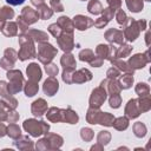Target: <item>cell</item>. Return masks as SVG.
<instances>
[{"label":"cell","instance_id":"1","mask_svg":"<svg viewBox=\"0 0 151 151\" xmlns=\"http://www.w3.org/2000/svg\"><path fill=\"white\" fill-rule=\"evenodd\" d=\"M19 42L21 45V48L18 53V58L20 60L24 61V60L29 59V58H35L37 52H35V48L33 45V40L26 33H22L19 37Z\"/></svg>","mask_w":151,"mask_h":151},{"label":"cell","instance_id":"2","mask_svg":"<svg viewBox=\"0 0 151 151\" xmlns=\"http://www.w3.org/2000/svg\"><path fill=\"white\" fill-rule=\"evenodd\" d=\"M146 28V21L145 20H140V21H134L132 19L129 18L127 22L125 24V29H124V37L130 40L133 41L136 40V38L139 35V32Z\"/></svg>","mask_w":151,"mask_h":151},{"label":"cell","instance_id":"3","mask_svg":"<svg viewBox=\"0 0 151 151\" xmlns=\"http://www.w3.org/2000/svg\"><path fill=\"white\" fill-rule=\"evenodd\" d=\"M7 78L9 80V84L7 85V88H8V92L11 94H14V93H18L22 90V85L25 84V80H24V77H22V73L18 70H9L7 72Z\"/></svg>","mask_w":151,"mask_h":151},{"label":"cell","instance_id":"4","mask_svg":"<svg viewBox=\"0 0 151 151\" xmlns=\"http://www.w3.org/2000/svg\"><path fill=\"white\" fill-rule=\"evenodd\" d=\"M24 129L32 134L33 137H38L41 136L44 133H46L50 129L48 124L42 122V120H37V119H27L24 123Z\"/></svg>","mask_w":151,"mask_h":151},{"label":"cell","instance_id":"5","mask_svg":"<svg viewBox=\"0 0 151 151\" xmlns=\"http://www.w3.org/2000/svg\"><path fill=\"white\" fill-rule=\"evenodd\" d=\"M57 54V48L53 47L51 44H47V42H39V46H38V52H37V58H39V60L42 63V64H48L53 58L54 55Z\"/></svg>","mask_w":151,"mask_h":151},{"label":"cell","instance_id":"6","mask_svg":"<svg viewBox=\"0 0 151 151\" xmlns=\"http://www.w3.org/2000/svg\"><path fill=\"white\" fill-rule=\"evenodd\" d=\"M106 90L100 85L99 87L94 88L92 91L91 98H90V107H99L106 99Z\"/></svg>","mask_w":151,"mask_h":151},{"label":"cell","instance_id":"7","mask_svg":"<svg viewBox=\"0 0 151 151\" xmlns=\"http://www.w3.org/2000/svg\"><path fill=\"white\" fill-rule=\"evenodd\" d=\"M58 45L59 47L65 51V52H70L73 47H74V42H73V34L72 32H63L58 38Z\"/></svg>","mask_w":151,"mask_h":151},{"label":"cell","instance_id":"8","mask_svg":"<svg viewBox=\"0 0 151 151\" xmlns=\"http://www.w3.org/2000/svg\"><path fill=\"white\" fill-rule=\"evenodd\" d=\"M17 58H18L17 52L14 50H12V48H7V50H5L4 57L0 60V66L2 68H5V70H12Z\"/></svg>","mask_w":151,"mask_h":151},{"label":"cell","instance_id":"9","mask_svg":"<svg viewBox=\"0 0 151 151\" xmlns=\"http://www.w3.org/2000/svg\"><path fill=\"white\" fill-rule=\"evenodd\" d=\"M125 113L129 118H137L142 113V107H140V101L139 99H131L129 100L126 107H125Z\"/></svg>","mask_w":151,"mask_h":151},{"label":"cell","instance_id":"10","mask_svg":"<svg viewBox=\"0 0 151 151\" xmlns=\"http://www.w3.org/2000/svg\"><path fill=\"white\" fill-rule=\"evenodd\" d=\"M147 55H149V52H147V51H146L144 54H140V53L134 54L133 57L130 58L129 65H130L132 68H143V67L145 66V64L150 61V58H149Z\"/></svg>","mask_w":151,"mask_h":151},{"label":"cell","instance_id":"11","mask_svg":"<svg viewBox=\"0 0 151 151\" xmlns=\"http://www.w3.org/2000/svg\"><path fill=\"white\" fill-rule=\"evenodd\" d=\"M20 18H21L27 25H31V24H34V22L39 19V14H38V12L34 11L33 8L26 6V7H24V9H22V12H21Z\"/></svg>","mask_w":151,"mask_h":151},{"label":"cell","instance_id":"12","mask_svg":"<svg viewBox=\"0 0 151 151\" xmlns=\"http://www.w3.org/2000/svg\"><path fill=\"white\" fill-rule=\"evenodd\" d=\"M105 38L107 41H110L112 44H123L124 34H123V31H119L116 28H110L105 33Z\"/></svg>","mask_w":151,"mask_h":151},{"label":"cell","instance_id":"13","mask_svg":"<svg viewBox=\"0 0 151 151\" xmlns=\"http://www.w3.org/2000/svg\"><path fill=\"white\" fill-rule=\"evenodd\" d=\"M73 25H74V27L78 28L79 31H84V29H87L90 26H92V25H93V21H92L90 18L79 14V15L74 17V19H73Z\"/></svg>","mask_w":151,"mask_h":151},{"label":"cell","instance_id":"14","mask_svg":"<svg viewBox=\"0 0 151 151\" xmlns=\"http://www.w3.org/2000/svg\"><path fill=\"white\" fill-rule=\"evenodd\" d=\"M92 79V73L86 70V68H81L79 71H74L73 72V77H72V83H85V81H88Z\"/></svg>","mask_w":151,"mask_h":151},{"label":"cell","instance_id":"15","mask_svg":"<svg viewBox=\"0 0 151 151\" xmlns=\"http://www.w3.org/2000/svg\"><path fill=\"white\" fill-rule=\"evenodd\" d=\"M59 88V84L57 81V79H54V77H50L45 83H44V92L47 96H54L55 92Z\"/></svg>","mask_w":151,"mask_h":151},{"label":"cell","instance_id":"16","mask_svg":"<svg viewBox=\"0 0 151 151\" xmlns=\"http://www.w3.org/2000/svg\"><path fill=\"white\" fill-rule=\"evenodd\" d=\"M31 111H32V113H33L35 117H41V116L47 111V103H46L44 99L40 98V99L35 100V101L32 104Z\"/></svg>","mask_w":151,"mask_h":151},{"label":"cell","instance_id":"17","mask_svg":"<svg viewBox=\"0 0 151 151\" xmlns=\"http://www.w3.org/2000/svg\"><path fill=\"white\" fill-rule=\"evenodd\" d=\"M26 72H27V76H28L29 80L39 81L41 79V70L38 66V64H35V63L29 64L28 67H27V70H26Z\"/></svg>","mask_w":151,"mask_h":151},{"label":"cell","instance_id":"18","mask_svg":"<svg viewBox=\"0 0 151 151\" xmlns=\"http://www.w3.org/2000/svg\"><path fill=\"white\" fill-rule=\"evenodd\" d=\"M33 41H38V42H44L48 39L47 37V33L42 32V31H37V29H29L27 33H26Z\"/></svg>","mask_w":151,"mask_h":151},{"label":"cell","instance_id":"19","mask_svg":"<svg viewBox=\"0 0 151 151\" xmlns=\"http://www.w3.org/2000/svg\"><path fill=\"white\" fill-rule=\"evenodd\" d=\"M100 114H101V111H99V107H90L86 116L87 122L90 124H98Z\"/></svg>","mask_w":151,"mask_h":151},{"label":"cell","instance_id":"20","mask_svg":"<svg viewBox=\"0 0 151 151\" xmlns=\"http://www.w3.org/2000/svg\"><path fill=\"white\" fill-rule=\"evenodd\" d=\"M63 122H66L68 124H76L78 122V114L71 110V107H67L66 110H63Z\"/></svg>","mask_w":151,"mask_h":151},{"label":"cell","instance_id":"21","mask_svg":"<svg viewBox=\"0 0 151 151\" xmlns=\"http://www.w3.org/2000/svg\"><path fill=\"white\" fill-rule=\"evenodd\" d=\"M57 24L61 27L63 32H73V28H74L73 21H71L67 17H60V18L58 19Z\"/></svg>","mask_w":151,"mask_h":151},{"label":"cell","instance_id":"22","mask_svg":"<svg viewBox=\"0 0 151 151\" xmlns=\"http://www.w3.org/2000/svg\"><path fill=\"white\" fill-rule=\"evenodd\" d=\"M47 118L51 122H63V110L57 107H51L47 112Z\"/></svg>","mask_w":151,"mask_h":151},{"label":"cell","instance_id":"23","mask_svg":"<svg viewBox=\"0 0 151 151\" xmlns=\"http://www.w3.org/2000/svg\"><path fill=\"white\" fill-rule=\"evenodd\" d=\"M2 33L7 37H13L18 34V26L14 22H5L2 28H1Z\"/></svg>","mask_w":151,"mask_h":151},{"label":"cell","instance_id":"24","mask_svg":"<svg viewBox=\"0 0 151 151\" xmlns=\"http://www.w3.org/2000/svg\"><path fill=\"white\" fill-rule=\"evenodd\" d=\"M60 63L64 66V68H76V59L73 58V55L71 53H67L66 52L61 57Z\"/></svg>","mask_w":151,"mask_h":151},{"label":"cell","instance_id":"25","mask_svg":"<svg viewBox=\"0 0 151 151\" xmlns=\"http://www.w3.org/2000/svg\"><path fill=\"white\" fill-rule=\"evenodd\" d=\"M38 14H39V18L40 19H48V18H51L52 17V14H53V11L46 5V4H42V5H40V6H38Z\"/></svg>","mask_w":151,"mask_h":151},{"label":"cell","instance_id":"26","mask_svg":"<svg viewBox=\"0 0 151 151\" xmlns=\"http://www.w3.org/2000/svg\"><path fill=\"white\" fill-rule=\"evenodd\" d=\"M103 9H104V8H103L101 4H100L98 0H91V1L88 2V6H87V11H88L90 13L98 15V14H100V13L103 12Z\"/></svg>","mask_w":151,"mask_h":151},{"label":"cell","instance_id":"27","mask_svg":"<svg viewBox=\"0 0 151 151\" xmlns=\"http://www.w3.org/2000/svg\"><path fill=\"white\" fill-rule=\"evenodd\" d=\"M38 81H33V80H29L26 83L25 85V93L27 97H32L34 96L37 92H38Z\"/></svg>","mask_w":151,"mask_h":151},{"label":"cell","instance_id":"28","mask_svg":"<svg viewBox=\"0 0 151 151\" xmlns=\"http://www.w3.org/2000/svg\"><path fill=\"white\" fill-rule=\"evenodd\" d=\"M132 47L130 45H126V44H122L119 47L116 48V58H124V57H127L131 52Z\"/></svg>","mask_w":151,"mask_h":151},{"label":"cell","instance_id":"29","mask_svg":"<svg viewBox=\"0 0 151 151\" xmlns=\"http://www.w3.org/2000/svg\"><path fill=\"white\" fill-rule=\"evenodd\" d=\"M132 83H133L132 73H125V74L120 78V80L118 81L120 88H129V87H131Z\"/></svg>","mask_w":151,"mask_h":151},{"label":"cell","instance_id":"30","mask_svg":"<svg viewBox=\"0 0 151 151\" xmlns=\"http://www.w3.org/2000/svg\"><path fill=\"white\" fill-rule=\"evenodd\" d=\"M126 5L131 12H139L143 9V0H126Z\"/></svg>","mask_w":151,"mask_h":151},{"label":"cell","instance_id":"31","mask_svg":"<svg viewBox=\"0 0 151 151\" xmlns=\"http://www.w3.org/2000/svg\"><path fill=\"white\" fill-rule=\"evenodd\" d=\"M112 64L114 65V67H117L119 71H124L125 73H132L133 74V68L129 65V64H126V63H124V61H118V60H112Z\"/></svg>","mask_w":151,"mask_h":151},{"label":"cell","instance_id":"32","mask_svg":"<svg viewBox=\"0 0 151 151\" xmlns=\"http://www.w3.org/2000/svg\"><path fill=\"white\" fill-rule=\"evenodd\" d=\"M113 120H114V118H113L112 114H110L107 112H101L98 124H101V125H105V126H112Z\"/></svg>","mask_w":151,"mask_h":151},{"label":"cell","instance_id":"33","mask_svg":"<svg viewBox=\"0 0 151 151\" xmlns=\"http://www.w3.org/2000/svg\"><path fill=\"white\" fill-rule=\"evenodd\" d=\"M7 134L11 137V138H13V139H17V138H19L20 136H21V131H20V127L17 125V124H11L8 127H7Z\"/></svg>","mask_w":151,"mask_h":151},{"label":"cell","instance_id":"34","mask_svg":"<svg viewBox=\"0 0 151 151\" xmlns=\"http://www.w3.org/2000/svg\"><path fill=\"white\" fill-rule=\"evenodd\" d=\"M14 17V12L11 7L8 6H4L1 9H0V21H5V20H8V19H12Z\"/></svg>","mask_w":151,"mask_h":151},{"label":"cell","instance_id":"35","mask_svg":"<svg viewBox=\"0 0 151 151\" xmlns=\"http://www.w3.org/2000/svg\"><path fill=\"white\" fill-rule=\"evenodd\" d=\"M149 92H150V87L145 83H139L136 86V93L139 97H147L149 96Z\"/></svg>","mask_w":151,"mask_h":151},{"label":"cell","instance_id":"36","mask_svg":"<svg viewBox=\"0 0 151 151\" xmlns=\"http://www.w3.org/2000/svg\"><path fill=\"white\" fill-rule=\"evenodd\" d=\"M129 125V119L125 117H119L116 120H113L112 126H114L117 130H125Z\"/></svg>","mask_w":151,"mask_h":151},{"label":"cell","instance_id":"37","mask_svg":"<svg viewBox=\"0 0 151 151\" xmlns=\"http://www.w3.org/2000/svg\"><path fill=\"white\" fill-rule=\"evenodd\" d=\"M133 131H134V134L137 137H144L145 133H146V126L143 123L138 122L133 125Z\"/></svg>","mask_w":151,"mask_h":151},{"label":"cell","instance_id":"38","mask_svg":"<svg viewBox=\"0 0 151 151\" xmlns=\"http://www.w3.org/2000/svg\"><path fill=\"white\" fill-rule=\"evenodd\" d=\"M109 51H110V46H107V45H98V47L96 50V53L101 59H105V58L109 57Z\"/></svg>","mask_w":151,"mask_h":151},{"label":"cell","instance_id":"39","mask_svg":"<svg viewBox=\"0 0 151 151\" xmlns=\"http://www.w3.org/2000/svg\"><path fill=\"white\" fill-rule=\"evenodd\" d=\"M79 58H80L81 61H87V63H90V61L94 58V53H93L91 50H83V51H80V53H79Z\"/></svg>","mask_w":151,"mask_h":151},{"label":"cell","instance_id":"40","mask_svg":"<svg viewBox=\"0 0 151 151\" xmlns=\"http://www.w3.org/2000/svg\"><path fill=\"white\" fill-rule=\"evenodd\" d=\"M122 104V98L119 96V93H113L111 94V98H110V106L113 107V109H118Z\"/></svg>","mask_w":151,"mask_h":151},{"label":"cell","instance_id":"41","mask_svg":"<svg viewBox=\"0 0 151 151\" xmlns=\"http://www.w3.org/2000/svg\"><path fill=\"white\" fill-rule=\"evenodd\" d=\"M48 31H50V33L53 35V37H55V38H58L61 33H63V29H61V27L55 22V24H52V25H50V27H48Z\"/></svg>","mask_w":151,"mask_h":151},{"label":"cell","instance_id":"42","mask_svg":"<svg viewBox=\"0 0 151 151\" xmlns=\"http://www.w3.org/2000/svg\"><path fill=\"white\" fill-rule=\"evenodd\" d=\"M80 136H81V138L84 139V140H86V142H90L92 138H93V136H94V133H93V131L91 130V129H87V127H84V129H81V132H80Z\"/></svg>","mask_w":151,"mask_h":151},{"label":"cell","instance_id":"43","mask_svg":"<svg viewBox=\"0 0 151 151\" xmlns=\"http://www.w3.org/2000/svg\"><path fill=\"white\" fill-rule=\"evenodd\" d=\"M116 19H117V22H118L119 25H123V26H125V24H126L127 20H129V18L126 17L125 12H123L122 9H119V11L117 12V14H116Z\"/></svg>","mask_w":151,"mask_h":151},{"label":"cell","instance_id":"44","mask_svg":"<svg viewBox=\"0 0 151 151\" xmlns=\"http://www.w3.org/2000/svg\"><path fill=\"white\" fill-rule=\"evenodd\" d=\"M110 138H111V136L107 131H100V133L97 137V140H98V143H103L104 145H106L109 143Z\"/></svg>","mask_w":151,"mask_h":151},{"label":"cell","instance_id":"45","mask_svg":"<svg viewBox=\"0 0 151 151\" xmlns=\"http://www.w3.org/2000/svg\"><path fill=\"white\" fill-rule=\"evenodd\" d=\"M45 71L47 72V74H48L50 77H54V76H57V73H58V67H57V65L48 63V64H46V66H45Z\"/></svg>","mask_w":151,"mask_h":151},{"label":"cell","instance_id":"46","mask_svg":"<svg viewBox=\"0 0 151 151\" xmlns=\"http://www.w3.org/2000/svg\"><path fill=\"white\" fill-rule=\"evenodd\" d=\"M119 73H120V71L117 68V67H111L109 71H107V78L109 79H116V78H118V76H119Z\"/></svg>","mask_w":151,"mask_h":151},{"label":"cell","instance_id":"47","mask_svg":"<svg viewBox=\"0 0 151 151\" xmlns=\"http://www.w3.org/2000/svg\"><path fill=\"white\" fill-rule=\"evenodd\" d=\"M51 5H52V7H53L54 11H58V12L64 11V6L60 2V0H51Z\"/></svg>","mask_w":151,"mask_h":151},{"label":"cell","instance_id":"48","mask_svg":"<svg viewBox=\"0 0 151 151\" xmlns=\"http://www.w3.org/2000/svg\"><path fill=\"white\" fill-rule=\"evenodd\" d=\"M106 1H107V4H109L110 8H112L113 11L118 9V8L120 7V5H122V1H120V0H106Z\"/></svg>","mask_w":151,"mask_h":151},{"label":"cell","instance_id":"49","mask_svg":"<svg viewBox=\"0 0 151 151\" xmlns=\"http://www.w3.org/2000/svg\"><path fill=\"white\" fill-rule=\"evenodd\" d=\"M18 119H19V114H18L15 111L9 110L8 116H7V120H9V123H14V122H17Z\"/></svg>","mask_w":151,"mask_h":151},{"label":"cell","instance_id":"50","mask_svg":"<svg viewBox=\"0 0 151 151\" xmlns=\"http://www.w3.org/2000/svg\"><path fill=\"white\" fill-rule=\"evenodd\" d=\"M9 5H12V6H18V5H21L25 0H6Z\"/></svg>","mask_w":151,"mask_h":151},{"label":"cell","instance_id":"51","mask_svg":"<svg viewBox=\"0 0 151 151\" xmlns=\"http://www.w3.org/2000/svg\"><path fill=\"white\" fill-rule=\"evenodd\" d=\"M6 131H7V127H6L2 123H0V137L5 136V134H6Z\"/></svg>","mask_w":151,"mask_h":151},{"label":"cell","instance_id":"52","mask_svg":"<svg viewBox=\"0 0 151 151\" xmlns=\"http://www.w3.org/2000/svg\"><path fill=\"white\" fill-rule=\"evenodd\" d=\"M32 1V4L34 5V6H40V5H42V4H45V1L44 0H31Z\"/></svg>","mask_w":151,"mask_h":151},{"label":"cell","instance_id":"53","mask_svg":"<svg viewBox=\"0 0 151 151\" xmlns=\"http://www.w3.org/2000/svg\"><path fill=\"white\" fill-rule=\"evenodd\" d=\"M146 1H150V0H146Z\"/></svg>","mask_w":151,"mask_h":151},{"label":"cell","instance_id":"54","mask_svg":"<svg viewBox=\"0 0 151 151\" xmlns=\"http://www.w3.org/2000/svg\"><path fill=\"white\" fill-rule=\"evenodd\" d=\"M83 1H85V0H83Z\"/></svg>","mask_w":151,"mask_h":151}]
</instances>
